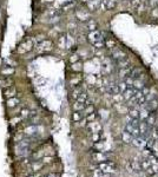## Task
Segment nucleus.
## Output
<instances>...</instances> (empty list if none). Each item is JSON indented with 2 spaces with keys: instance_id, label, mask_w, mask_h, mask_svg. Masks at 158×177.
Masks as SVG:
<instances>
[{
  "instance_id": "nucleus-1",
  "label": "nucleus",
  "mask_w": 158,
  "mask_h": 177,
  "mask_svg": "<svg viewBox=\"0 0 158 177\" xmlns=\"http://www.w3.org/2000/svg\"><path fill=\"white\" fill-rule=\"evenodd\" d=\"M87 40L97 49H101L104 45H105V40L103 38V34L101 32H99L98 30L96 31H91L87 36Z\"/></svg>"
},
{
  "instance_id": "nucleus-2",
  "label": "nucleus",
  "mask_w": 158,
  "mask_h": 177,
  "mask_svg": "<svg viewBox=\"0 0 158 177\" xmlns=\"http://www.w3.org/2000/svg\"><path fill=\"white\" fill-rule=\"evenodd\" d=\"M98 169H100L104 174H111L116 170V164L110 161H104L98 164Z\"/></svg>"
},
{
  "instance_id": "nucleus-3",
  "label": "nucleus",
  "mask_w": 158,
  "mask_h": 177,
  "mask_svg": "<svg viewBox=\"0 0 158 177\" xmlns=\"http://www.w3.org/2000/svg\"><path fill=\"white\" fill-rule=\"evenodd\" d=\"M33 49V40L30 38H26L24 41H21V44L18 47V52L19 53H27L30 51H32Z\"/></svg>"
},
{
  "instance_id": "nucleus-4",
  "label": "nucleus",
  "mask_w": 158,
  "mask_h": 177,
  "mask_svg": "<svg viewBox=\"0 0 158 177\" xmlns=\"http://www.w3.org/2000/svg\"><path fill=\"white\" fill-rule=\"evenodd\" d=\"M52 47H53V44L48 39L41 40V43H39V45H38V49H39L40 52H48V51L52 50Z\"/></svg>"
},
{
  "instance_id": "nucleus-5",
  "label": "nucleus",
  "mask_w": 158,
  "mask_h": 177,
  "mask_svg": "<svg viewBox=\"0 0 158 177\" xmlns=\"http://www.w3.org/2000/svg\"><path fill=\"white\" fill-rule=\"evenodd\" d=\"M111 57H112V59H115L116 61H119V60L127 58V55L123 50H120V49H115L112 51V53H111Z\"/></svg>"
},
{
  "instance_id": "nucleus-6",
  "label": "nucleus",
  "mask_w": 158,
  "mask_h": 177,
  "mask_svg": "<svg viewBox=\"0 0 158 177\" xmlns=\"http://www.w3.org/2000/svg\"><path fill=\"white\" fill-rule=\"evenodd\" d=\"M76 17H77V19L80 20V21H86V20L90 19V14H89V12L85 11V10H78V11L76 12Z\"/></svg>"
},
{
  "instance_id": "nucleus-7",
  "label": "nucleus",
  "mask_w": 158,
  "mask_h": 177,
  "mask_svg": "<svg viewBox=\"0 0 158 177\" xmlns=\"http://www.w3.org/2000/svg\"><path fill=\"white\" fill-rule=\"evenodd\" d=\"M146 140H148V138H145L144 136H138V137H135L133 138V140H132V144L135 145V146H138V148H142V146H144V145H146Z\"/></svg>"
},
{
  "instance_id": "nucleus-8",
  "label": "nucleus",
  "mask_w": 158,
  "mask_h": 177,
  "mask_svg": "<svg viewBox=\"0 0 158 177\" xmlns=\"http://www.w3.org/2000/svg\"><path fill=\"white\" fill-rule=\"evenodd\" d=\"M137 90H135L133 87H127L124 92H123V97L126 99V100H131V99L135 97Z\"/></svg>"
},
{
  "instance_id": "nucleus-9",
  "label": "nucleus",
  "mask_w": 158,
  "mask_h": 177,
  "mask_svg": "<svg viewBox=\"0 0 158 177\" xmlns=\"http://www.w3.org/2000/svg\"><path fill=\"white\" fill-rule=\"evenodd\" d=\"M13 85V79L11 77H4V78L0 79V86L2 89H7V87H11Z\"/></svg>"
},
{
  "instance_id": "nucleus-10",
  "label": "nucleus",
  "mask_w": 158,
  "mask_h": 177,
  "mask_svg": "<svg viewBox=\"0 0 158 177\" xmlns=\"http://www.w3.org/2000/svg\"><path fill=\"white\" fill-rule=\"evenodd\" d=\"M131 71H132V67H124V69H119L118 71V76L120 78L125 79L127 77L131 76Z\"/></svg>"
},
{
  "instance_id": "nucleus-11",
  "label": "nucleus",
  "mask_w": 158,
  "mask_h": 177,
  "mask_svg": "<svg viewBox=\"0 0 158 177\" xmlns=\"http://www.w3.org/2000/svg\"><path fill=\"white\" fill-rule=\"evenodd\" d=\"M149 111H155V110H157L158 109V99L157 98H155V99H152V100H150V102H148L145 105H144Z\"/></svg>"
},
{
  "instance_id": "nucleus-12",
  "label": "nucleus",
  "mask_w": 158,
  "mask_h": 177,
  "mask_svg": "<svg viewBox=\"0 0 158 177\" xmlns=\"http://www.w3.org/2000/svg\"><path fill=\"white\" fill-rule=\"evenodd\" d=\"M152 161L150 159V158H144V159H142L140 161V168H142V170L143 171H146L148 169H150L151 167H152Z\"/></svg>"
},
{
  "instance_id": "nucleus-13",
  "label": "nucleus",
  "mask_w": 158,
  "mask_h": 177,
  "mask_svg": "<svg viewBox=\"0 0 158 177\" xmlns=\"http://www.w3.org/2000/svg\"><path fill=\"white\" fill-rule=\"evenodd\" d=\"M87 128L91 130V132L92 134H96V132H100V130H101V125H100V123H97V122H91V123H89V125H87Z\"/></svg>"
},
{
  "instance_id": "nucleus-14",
  "label": "nucleus",
  "mask_w": 158,
  "mask_h": 177,
  "mask_svg": "<svg viewBox=\"0 0 158 177\" xmlns=\"http://www.w3.org/2000/svg\"><path fill=\"white\" fill-rule=\"evenodd\" d=\"M100 2H103V1H100V0H90L87 2V8L91 10V11H96L100 6Z\"/></svg>"
},
{
  "instance_id": "nucleus-15",
  "label": "nucleus",
  "mask_w": 158,
  "mask_h": 177,
  "mask_svg": "<svg viewBox=\"0 0 158 177\" xmlns=\"http://www.w3.org/2000/svg\"><path fill=\"white\" fill-rule=\"evenodd\" d=\"M117 5V0H103V6L106 10H113Z\"/></svg>"
},
{
  "instance_id": "nucleus-16",
  "label": "nucleus",
  "mask_w": 158,
  "mask_h": 177,
  "mask_svg": "<svg viewBox=\"0 0 158 177\" xmlns=\"http://www.w3.org/2000/svg\"><path fill=\"white\" fill-rule=\"evenodd\" d=\"M14 73V69L11 67V66H4V69L1 70V75L4 77H10Z\"/></svg>"
},
{
  "instance_id": "nucleus-17",
  "label": "nucleus",
  "mask_w": 158,
  "mask_h": 177,
  "mask_svg": "<svg viewBox=\"0 0 158 177\" xmlns=\"http://www.w3.org/2000/svg\"><path fill=\"white\" fill-rule=\"evenodd\" d=\"M14 93H16V87H14V86H11V87L5 89V91H4V97H6V98H12V97H14Z\"/></svg>"
},
{
  "instance_id": "nucleus-18",
  "label": "nucleus",
  "mask_w": 158,
  "mask_h": 177,
  "mask_svg": "<svg viewBox=\"0 0 158 177\" xmlns=\"http://www.w3.org/2000/svg\"><path fill=\"white\" fill-rule=\"evenodd\" d=\"M143 109L142 110H139L140 111V116H139V119L140 120H146L148 119V117L150 116V114H151V111H149L145 106H142Z\"/></svg>"
},
{
  "instance_id": "nucleus-19",
  "label": "nucleus",
  "mask_w": 158,
  "mask_h": 177,
  "mask_svg": "<svg viewBox=\"0 0 158 177\" xmlns=\"http://www.w3.org/2000/svg\"><path fill=\"white\" fill-rule=\"evenodd\" d=\"M93 159H95V161H98V162H104V161L107 159V155L97 151V152L93 154Z\"/></svg>"
},
{
  "instance_id": "nucleus-20",
  "label": "nucleus",
  "mask_w": 158,
  "mask_h": 177,
  "mask_svg": "<svg viewBox=\"0 0 158 177\" xmlns=\"http://www.w3.org/2000/svg\"><path fill=\"white\" fill-rule=\"evenodd\" d=\"M132 87H133L135 90H137V91H140L142 89L145 87V86H144V81H143L142 79H135V81H133V84H132Z\"/></svg>"
},
{
  "instance_id": "nucleus-21",
  "label": "nucleus",
  "mask_w": 158,
  "mask_h": 177,
  "mask_svg": "<svg viewBox=\"0 0 158 177\" xmlns=\"http://www.w3.org/2000/svg\"><path fill=\"white\" fill-rule=\"evenodd\" d=\"M133 138L135 137H133L131 134H129L127 131H124V132L121 134V139H123V142H125V143H131V144H132Z\"/></svg>"
},
{
  "instance_id": "nucleus-22",
  "label": "nucleus",
  "mask_w": 158,
  "mask_h": 177,
  "mask_svg": "<svg viewBox=\"0 0 158 177\" xmlns=\"http://www.w3.org/2000/svg\"><path fill=\"white\" fill-rule=\"evenodd\" d=\"M139 116H140V111L138 109L133 108V109H130L129 111V117L133 118V119H139Z\"/></svg>"
},
{
  "instance_id": "nucleus-23",
  "label": "nucleus",
  "mask_w": 158,
  "mask_h": 177,
  "mask_svg": "<svg viewBox=\"0 0 158 177\" xmlns=\"http://www.w3.org/2000/svg\"><path fill=\"white\" fill-rule=\"evenodd\" d=\"M105 46L107 49H110V50H115L116 46H117V43L113 39H111V38H107V39H105Z\"/></svg>"
},
{
  "instance_id": "nucleus-24",
  "label": "nucleus",
  "mask_w": 158,
  "mask_h": 177,
  "mask_svg": "<svg viewBox=\"0 0 158 177\" xmlns=\"http://www.w3.org/2000/svg\"><path fill=\"white\" fill-rule=\"evenodd\" d=\"M86 27H87V30H90V31H96V30L98 28V25H97V22H96L95 20H89Z\"/></svg>"
},
{
  "instance_id": "nucleus-25",
  "label": "nucleus",
  "mask_w": 158,
  "mask_h": 177,
  "mask_svg": "<svg viewBox=\"0 0 158 177\" xmlns=\"http://www.w3.org/2000/svg\"><path fill=\"white\" fill-rule=\"evenodd\" d=\"M83 117H84L83 111H75V114H73V116H72V119H73L75 122H81Z\"/></svg>"
},
{
  "instance_id": "nucleus-26",
  "label": "nucleus",
  "mask_w": 158,
  "mask_h": 177,
  "mask_svg": "<svg viewBox=\"0 0 158 177\" xmlns=\"http://www.w3.org/2000/svg\"><path fill=\"white\" fill-rule=\"evenodd\" d=\"M18 103H19V99L16 98V97H12V98H8V100H7V106L8 108H14V106H17Z\"/></svg>"
},
{
  "instance_id": "nucleus-27",
  "label": "nucleus",
  "mask_w": 158,
  "mask_h": 177,
  "mask_svg": "<svg viewBox=\"0 0 158 177\" xmlns=\"http://www.w3.org/2000/svg\"><path fill=\"white\" fill-rule=\"evenodd\" d=\"M129 64H130V61H129V59H123V60H119L117 61V65H118L119 69H124V67H129Z\"/></svg>"
},
{
  "instance_id": "nucleus-28",
  "label": "nucleus",
  "mask_w": 158,
  "mask_h": 177,
  "mask_svg": "<svg viewBox=\"0 0 158 177\" xmlns=\"http://www.w3.org/2000/svg\"><path fill=\"white\" fill-rule=\"evenodd\" d=\"M83 111L85 112L84 115H90V114H93V112H95V108H93V105L89 104V105H86V106H85V109H84Z\"/></svg>"
},
{
  "instance_id": "nucleus-29",
  "label": "nucleus",
  "mask_w": 158,
  "mask_h": 177,
  "mask_svg": "<svg viewBox=\"0 0 158 177\" xmlns=\"http://www.w3.org/2000/svg\"><path fill=\"white\" fill-rule=\"evenodd\" d=\"M127 87H129V86H127V84H126V83H125L124 80H123V81H120V83H118L119 92H121V93H123V92H124V91H125V90H126Z\"/></svg>"
},
{
  "instance_id": "nucleus-30",
  "label": "nucleus",
  "mask_w": 158,
  "mask_h": 177,
  "mask_svg": "<svg viewBox=\"0 0 158 177\" xmlns=\"http://www.w3.org/2000/svg\"><path fill=\"white\" fill-rule=\"evenodd\" d=\"M71 69L73 70V71H81V69H83V65H81V63H73L72 64V66H71Z\"/></svg>"
},
{
  "instance_id": "nucleus-31",
  "label": "nucleus",
  "mask_w": 158,
  "mask_h": 177,
  "mask_svg": "<svg viewBox=\"0 0 158 177\" xmlns=\"http://www.w3.org/2000/svg\"><path fill=\"white\" fill-rule=\"evenodd\" d=\"M81 90L79 89V87H77V89H75L73 91H72V98H75V99H78V97L81 95Z\"/></svg>"
},
{
  "instance_id": "nucleus-32",
  "label": "nucleus",
  "mask_w": 158,
  "mask_h": 177,
  "mask_svg": "<svg viewBox=\"0 0 158 177\" xmlns=\"http://www.w3.org/2000/svg\"><path fill=\"white\" fill-rule=\"evenodd\" d=\"M80 80H81L80 77H75V78H72L71 80H70V84H71L72 86H78L79 83H80Z\"/></svg>"
},
{
  "instance_id": "nucleus-33",
  "label": "nucleus",
  "mask_w": 158,
  "mask_h": 177,
  "mask_svg": "<svg viewBox=\"0 0 158 177\" xmlns=\"http://www.w3.org/2000/svg\"><path fill=\"white\" fill-rule=\"evenodd\" d=\"M95 119H96V114L93 112V114L87 115V117H86V122H87V123H91V122H93Z\"/></svg>"
},
{
  "instance_id": "nucleus-34",
  "label": "nucleus",
  "mask_w": 158,
  "mask_h": 177,
  "mask_svg": "<svg viewBox=\"0 0 158 177\" xmlns=\"http://www.w3.org/2000/svg\"><path fill=\"white\" fill-rule=\"evenodd\" d=\"M58 44H59L60 47H65V46H66V38H65V37H61V38H59V40H58Z\"/></svg>"
},
{
  "instance_id": "nucleus-35",
  "label": "nucleus",
  "mask_w": 158,
  "mask_h": 177,
  "mask_svg": "<svg viewBox=\"0 0 158 177\" xmlns=\"http://www.w3.org/2000/svg\"><path fill=\"white\" fill-rule=\"evenodd\" d=\"M70 61L73 64V63H77V61H79V57L77 56V55H73L71 58H70Z\"/></svg>"
},
{
  "instance_id": "nucleus-36",
  "label": "nucleus",
  "mask_w": 158,
  "mask_h": 177,
  "mask_svg": "<svg viewBox=\"0 0 158 177\" xmlns=\"http://www.w3.org/2000/svg\"><path fill=\"white\" fill-rule=\"evenodd\" d=\"M92 139L95 140V142H98L99 139H100V132H96V134H93V137Z\"/></svg>"
},
{
  "instance_id": "nucleus-37",
  "label": "nucleus",
  "mask_w": 158,
  "mask_h": 177,
  "mask_svg": "<svg viewBox=\"0 0 158 177\" xmlns=\"http://www.w3.org/2000/svg\"><path fill=\"white\" fill-rule=\"evenodd\" d=\"M42 177H56V175L54 174H47V175H45V176Z\"/></svg>"
},
{
  "instance_id": "nucleus-38",
  "label": "nucleus",
  "mask_w": 158,
  "mask_h": 177,
  "mask_svg": "<svg viewBox=\"0 0 158 177\" xmlns=\"http://www.w3.org/2000/svg\"><path fill=\"white\" fill-rule=\"evenodd\" d=\"M27 177H39V174H34V175H30Z\"/></svg>"
},
{
  "instance_id": "nucleus-39",
  "label": "nucleus",
  "mask_w": 158,
  "mask_h": 177,
  "mask_svg": "<svg viewBox=\"0 0 158 177\" xmlns=\"http://www.w3.org/2000/svg\"><path fill=\"white\" fill-rule=\"evenodd\" d=\"M104 177H110V176H109V174H105V175H104Z\"/></svg>"
},
{
  "instance_id": "nucleus-40",
  "label": "nucleus",
  "mask_w": 158,
  "mask_h": 177,
  "mask_svg": "<svg viewBox=\"0 0 158 177\" xmlns=\"http://www.w3.org/2000/svg\"><path fill=\"white\" fill-rule=\"evenodd\" d=\"M47 1H50V0H47Z\"/></svg>"
}]
</instances>
